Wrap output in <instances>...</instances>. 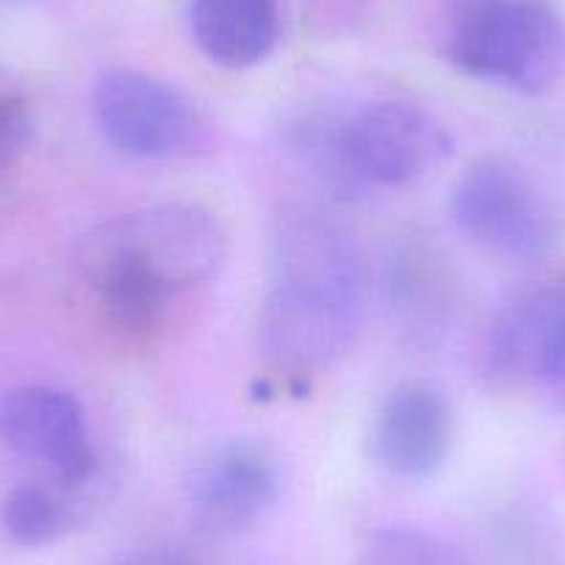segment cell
Segmentation results:
<instances>
[{
  "label": "cell",
  "mask_w": 565,
  "mask_h": 565,
  "mask_svg": "<svg viewBox=\"0 0 565 565\" xmlns=\"http://www.w3.org/2000/svg\"><path fill=\"white\" fill-rule=\"evenodd\" d=\"M369 271L361 244L319 209H282L271 233V286L258 313L264 361L291 377L335 366L355 344Z\"/></svg>",
  "instance_id": "obj_1"
},
{
  "label": "cell",
  "mask_w": 565,
  "mask_h": 565,
  "mask_svg": "<svg viewBox=\"0 0 565 565\" xmlns=\"http://www.w3.org/2000/svg\"><path fill=\"white\" fill-rule=\"evenodd\" d=\"M227 247L220 214L172 200L95 225L81 238L75 260L103 319L128 335H148L172 297L220 275Z\"/></svg>",
  "instance_id": "obj_2"
},
{
  "label": "cell",
  "mask_w": 565,
  "mask_h": 565,
  "mask_svg": "<svg viewBox=\"0 0 565 565\" xmlns=\"http://www.w3.org/2000/svg\"><path fill=\"white\" fill-rule=\"evenodd\" d=\"M444 53L471 78L546 95L565 78V20L548 0H452Z\"/></svg>",
  "instance_id": "obj_3"
},
{
  "label": "cell",
  "mask_w": 565,
  "mask_h": 565,
  "mask_svg": "<svg viewBox=\"0 0 565 565\" xmlns=\"http://www.w3.org/2000/svg\"><path fill=\"white\" fill-rule=\"evenodd\" d=\"M92 108L103 139L125 156L178 161L211 148V122L203 108L178 86L139 70L100 73Z\"/></svg>",
  "instance_id": "obj_4"
},
{
  "label": "cell",
  "mask_w": 565,
  "mask_h": 565,
  "mask_svg": "<svg viewBox=\"0 0 565 565\" xmlns=\"http://www.w3.org/2000/svg\"><path fill=\"white\" fill-rule=\"evenodd\" d=\"M449 211L463 236L499 258L535 260L557 236L541 189L504 159L475 161L455 181Z\"/></svg>",
  "instance_id": "obj_5"
},
{
  "label": "cell",
  "mask_w": 565,
  "mask_h": 565,
  "mask_svg": "<svg viewBox=\"0 0 565 565\" xmlns=\"http://www.w3.org/2000/svg\"><path fill=\"white\" fill-rule=\"evenodd\" d=\"M344 145L363 186H402L430 175L455 139L436 114L411 100H374L344 119Z\"/></svg>",
  "instance_id": "obj_6"
},
{
  "label": "cell",
  "mask_w": 565,
  "mask_h": 565,
  "mask_svg": "<svg viewBox=\"0 0 565 565\" xmlns=\"http://www.w3.org/2000/svg\"><path fill=\"white\" fill-rule=\"evenodd\" d=\"M0 441L45 463L64 488L84 486L97 469L84 407L70 391L51 385H25L0 396Z\"/></svg>",
  "instance_id": "obj_7"
},
{
  "label": "cell",
  "mask_w": 565,
  "mask_h": 565,
  "mask_svg": "<svg viewBox=\"0 0 565 565\" xmlns=\"http://www.w3.org/2000/svg\"><path fill=\"white\" fill-rule=\"evenodd\" d=\"M280 497V466L255 441H231L192 471L189 515L209 535H236L258 524Z\"/></svg>",
  "instance_id": "obj_8"
},
{
  "label": "cell",
  "mask_w": 565,
  "mask_h": 565,
  "mask_svg": "<svg viewBox=\"0 0 565 565\" xmlns=\"http://www.w3.org/2000/svg\"><path fill=\"white\" fill-rule=\"evenodd\" d=\"M455 416L441 388L402 383L380 405L369 436L374 463L399 480H427L452 452Z\"/></svg>",
  "instance_id": "obj_9"
},
{
  "label": "cell",
  "mask_w": 565,
  "mask_h": 565,
  "mask_svg": "<svg viewBox=\"0 0 565 565\" xmlns=\"http://www.w3.org/2000/svg\"><path fill=\"white\" fill-rule=\"evenodd\" d=\"M488 363L497 374L530 372L565 385V291L535 286L504 302L488 335Z\"/></svg>",
  "instance_id": "obj_10"
},
{
  "label": "cell",
  "mask_w": 565,
  "mask_h": 565,
  "mask_svg": "<svg viewBox=\"0 0 565 565\" xmlns=\"http://www.w3.org/2000/svg\"><path fill=\"white\" fill-rule=\"evenodd\" d=\"M385 295L391 311L411 330H433L452 311L455 277L436 244L402 238L385 260Z\"/></svg>",
  "instance_id": "obj_11"
},
{
  "label": "cell",
  "mask_w": 565,
  "mask_h": 565,
  "mask_svg": "<svg viewBox=\"0 0 565 565\" xmlns=\"http://www.w3.org/2000/svg\"><path fill=\"white\" fill-rule=\"evenodd\" d=\"M192 36L220 67H255L277 42L275 0H194Z\"/></svg>",
  "instance_id": "obj_12"
},
{
  "label": "cell",
  "mask_w": 565,
  "mask_h": 565,
  "mask_svg": "<svg viewBox=\"0 0 565 565\" xmlns=\"http://www.w3.org/2000/svg\"><path fill=\"white\" fill-rule=\"evenodd\" d=\"M344 119L322 106L306 108L286 128V141L330 198L355 200L366 186L347 159Z\"/></svg>",
  "instance_id": "obj_13"
},
{
  "label": "cell",
  "mask_w": 565,
  "mask_h": 565,
  "mask_svg": "<svg viewBox=\"0 0 565 565\" xmlns=\"http://www.w3.org/2000/svg\"><path fill=\"white\" fill-rule=\"evenodd\" d=\"M3 526L23 546H45L73 526V510L53 488L23 482L3 499Z\"/></svg>",
  "instance_id": "obj_14"
},
{
  "label": "cell",
  "mask_w": 565,
  "mask_h": 565,
  "mask_svg": "<svg viewBox=\"0 0 565 565\" xmlns=\"http://www.w3.org/2000/svg\"><path fill=\"white\" fill-rule=\"evenodd\" d=\"M361 565H460V554L433 532L388 524L369 535Z\"/></svg>",
  "instance_id": "obj_15"
},
{
  "label": "cell",
  "mask_w": 565,
  "mask_h": 565,
  "mask_svg": "<svg viewBox=\"0 0 565 565\" xmlns=\"http://www.w3.org/2000/svg\"><path fill=\"white\" fill-rule=\"evenodd\" d=\"M31 141L29 108L20 97L0 95V170L12 167Z\"/></svg>",
  "instance_id": "obj_16"
},
{
  "label": "cell",
  "mask_w": 565,
  "mask_h": 565,
  "mask_svg": "<svg viewBox=\"0 0 565 565\" xmlns=\"http://www.w3.org/2000/svg\"><path fill=\"white\" fill-rule=\"evenodd\" d=\"M114 565H200L192 554L170 546H145L134 548L125 557H119Z\"/></svg>",
  "instance_id": "obj_17"
}]
</instances>
